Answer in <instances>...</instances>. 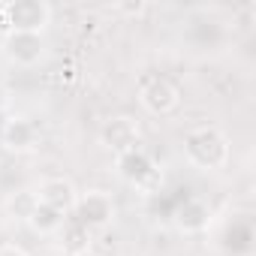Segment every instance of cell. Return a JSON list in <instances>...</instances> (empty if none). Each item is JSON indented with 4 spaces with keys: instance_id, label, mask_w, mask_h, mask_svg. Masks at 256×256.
Instances as JSON below:
<instances>
[{
    "instance_id": "cell-1",
    "label": "cell",
    "mask_w": 256,
    "mask_h": 256,
    "mask_svg": "<svg viewBox=\"0 0 256 256\" xmlns=\"http://www.w3.org/2000/svg\"><path fill=\"white\" fill-rule=\"evenodd\" d=\"M184 157L190 166L202 172L226 169L229 163V139L217 126H196L184 136Z\"/></svg>"
},
{
    "instance_id": "cell-2",
    "label": "cell",
    "mask_w": 256,
    "mask_h": 256,
    "mask_svg": "<svg viewBox=\"0 0 256 256\" xmlns=\"http://www.w3.org/2000/svg\"><path fill=\"white\" fill-rule=\"evenodd\" d=\"M4 24L10 34H34L40 36L52 24V6L42 0H16L4 4Z\"/></svg>"
},
{
    "instance_id": "cell-3",
    "label": "cell",
    "mask_w": 256,
    "mask_h": 256,
    "mask_svg": "<svg viewBox=\"0 0 256 256\" xmlns=\"http://www.w3.org/2000/svg\"><path fill=\"white\" fill-rule=\"evenodd\" d=\"M114 169H118V175H120L126 184H133L136 190H145V193L157 190L160 181H163V172L157 169V163H154L142 148L126 151V154H118V157H114Z\"/></svg>"
},
{
    "instance_id": "cell-4",
    "label": "cell",
    "mask_w": 256,
    "mask_h": 256,
    "mask_svg": "<svg viewBox=\"0 0 256 256\" xmlns=\"http://www.w3.org/2000/svg\"><path fill=\"white\" fill-rule=\"evenodd\" d=\"M100 145H102L106 151H112L114 157L142 148V126H139V120L130 118V114L108 118V120L100 126Z\"/></svg>"
},
{
    "instance_id": "cell-5",
    "label": "cell",
    "mask_w": 256,
    "mask_h": 256,
    "mask_svg": "<svg viewBox=\"0 0 256 256\" xmlns=\"http://www.w3.org/2000/svg\"><path fill=\"white\" fill-rule=\"evenodd\" d=\"M139 102H142V108L151 112V114H172V112L178 108V102H181V94H178V88H175L169 78H163V76H148V78H142V84H139Z\"/></svg>"
},
{
    "instance_id": "cell-6",
    "label": "cell",
    "mask_w": 256,
    "mask_h": 256,
    "mask_svg": "<svg viewBox=\"0 0 256 256\" xmlns=\"http://www.w3.org/2000/svg\"><path fill=\"white\" fill-rule=\"evenodd\" d=\"M72 211L78 217V226L102 229L114 220V199L102 190H88V193H78V202H76Z\"/></svg>"
},
{
    "instance_id": "cell-7",
    "label": "cell",
    "mask_w": 256,
    "mask_h": 256,
    "mask_svg": "<svg viewBox=\"0 0 256 256\" xmlns=\"http://www.w3.org/2000/svg\"><path fill=\"white\" fill-rule=\"evenodd\" d=\"M34 193H36V199L42 205H52L60 214H70L76 208V202H78V190H76V184L70 178H46Z\"/></svg>"
},
{
    "instance_id": "cell-8",
    "label": "cell",
    "mask_w": 256,
    "mask_h": 256,
    "mask_svg": "<svg viewBox=\"0 0 256 256\" xmlns=\"http://www.w3.org/2000/svg\"><path fill=\"white\" fill-rule=\"evenodd\" d=\"M4 54L12 64H18V66H34L46 54V46H42V36H34V34H10L6 42H4Z\"/></svg>"
},
{
    "instance_id": "cell-9",
    "label": "cell",
    "mask_w": 256,
    "mask_h": 256,
    "mask_svg": "<svg viewBox=\"0 0 256 256\" xmlns=\"http://www.w3.org/2000/svg\"><path fill=\"white\" fill-rule=\"evenodd\" d=\"M0 139H4V145H6L10 151H16V154L34 151L36 142H40V136H36V130H34V124L24 120V118H12V120H6V126H4V133H0Z\"/></svg>"
},
{
    "instance_id": "cell-10",
    "label": "cell",
    "mask_w": 256,
    "mask_h": 256,
    "mask_svg": "<svg viewBox=\"0 0 256 256\" xmlns=\"http://www.w3.org/2000/svg\"><path fill=\"white\" fill-rule=\"evenodd\" d=\"M208 220H211V211H208V205L199 202V199H190V202H184V205L175 211V226H178V232H184V235H199V232H205V229H208Z\"/></svg>"
},
{
    "instance_id": "cell-11",
    "label": "cell",
    "mask_w": 256,
    "mask_h": 256,
    "mask_svg": "<svg viewBox=\"0 0 256 256\" xmlns=\"http://www.w3.org/2000/svg\"><path fill=\"white\" fill-rule=\"evenodd\" d=\"M64 217L66 214H60L58 208H52V205H36L34 208V214H30V220H28V226L34 229V232H40V235H52V232H58L60 226H64Z\"/></svg>"
},
{
    "instance_id": "cell-12",
    "label": "cell",
    "mask_w": 256,
    "mask_h": 256,
    "mask_svg": "<svg viewBox=\"0 0 256 256\" xmlns=\"http://www.w3.org/2000/svg\"><path fill=\"white\" fill-rule=\"evenodd\" d=\"M36 205H40V199H36V193H34V190H16V193H10V196H6V205H4V208H6V214H10L12 220L28 223Z\"/></svg>"
},
{
    "instance_id": "cell-13",
    "label": "cell",
    "mask_w": 256,
    "mask_h": 256,
    "mask_svg": "<svg viewBox=\"0 0 256 256\" xmlns=\"http://www.w3.org/2000/svg\"><path fill=\"white\" fill-rule=\"evenodd\" d=\"M114 10L124 12V16H142L145 12V4H142V0H136V4H114Z\"/></svg>"
},
{
    "instance_id": "cell-14",
    "label": "cell",
    "mask_w": 256,
    "mask_h": 256,
    "mask_svg": "<svg viewBox=\"0 0 256 256\" xmlns=\"http://www.w3.org/2000/svg\"><path fill=\"white\" fill-rule=\"evenodd\" d=\"M0 256H28L18 244H4V247H0Z\"/></svg>"
},
{
    "instance_id": "cell-15",
    "label": "cell",
    "mask_w": 256,
    "mask_h": 256,
    "mask_svg": "<svg viewBox=\"0 0 256 256\" xmlns=\"http://www.w3.org/2000/svg\"><path fill=\"white\" fill-rule=\"evenodd\" d=\"M10 102H12L10 88H6V84H0V112H6V108H10Z\"/></svg>"
},
{
    "instance_id": "cell-16",
    "label": "cell",
    "mask_w": 256,
    "mask_h": 256,
    "mask_svg": "<svg viewBox=\"0 0 256 256\" xmlns=\"http://www.w3.org/2000/svg\"><path fill=\"white\" fill-rule=\"evenodd\" d=\"M72 256H100V253H94V250H90V247H88V250H76V253H72Z\"/></svg>"
},
{
    "instance_id": "cell-17",
    "label": "cell",
    "mask_w": 256,
    "mask_h": 256,
    "mask_svg": "<svg viewBox=\"0 0 256 256\" xmlns=\"http://www.w3.org/2000/svg\"><path fill=\"white\" fill-rule=\"evenodd\" d=\"M0 24H4V4H0Z\"/></svg>"
}]
</instances>
